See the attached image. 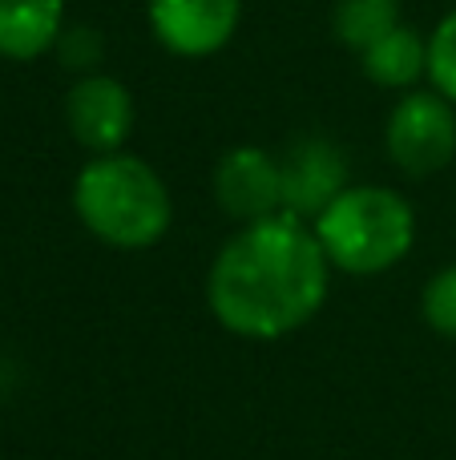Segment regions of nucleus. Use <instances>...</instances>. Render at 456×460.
<instances>
[{
  "mask_svg": "<svg viewBox=\"0 0 456 460\" xmlns=\"http://www.w3.org/2000/svg\"><path fill=\"white\" fill-rule=\"evenodd\" d=\"M388 158L404 170L408 178L441 174L456 158V110L449 97L436 89L425 93H404L396 110L388 113L384 129Z\"/></svg>",
  "mask_w": 456,
  "mask_h": 460,
  "instance_id": "obj_4",
  "label": "nucleus"
},
{
  "mask_svg": "<svg viewBox=\"0 0 456 460\" xmlns=\"http://www.w3.org/2000/svg\"><path fill=\"white\" fill-rule=\"evenodd\" d=\"M242 0H150V29L174 57H210L231 45Z\"/></svg>",
  "mask_w": 456,
  "mask_h": 460,
  "instance_id": "obj_6",
  "label": "nucleus"
},
{
  "mask_svg": "<svg viewBox=\"0 0 456 460\" xmlns=\"http://www.w3.org/2000/svg\"><path fill=\"white\" fill-rule=\"evenodd\" d=\"M283 170V215L299 218H320L339 194L347 190V162L339 146L328 137H303L279 158Z\"/></svg>",
  "mask_w": 456,
  "mask_h": 460,
  "instance_id": "obj_7",
  "label": "nucleus"
},
{
  "mask_svg": "<svg viewBox=\"0 0 456 460\" xmlns=\"http://www.w3.org/2000/svg\"><path fill=\"white\" fill-rule=\"evenodd\" d=\"M331 24H336L339 45L364 53L400 24V8H396V0H336Z\"/></svg>",
  "mask_w": 456,
  "mask_h": 460,
  "instance_id": "obj_11",
  "label": "nucleus"
},
{
  "mask_svg": "<svg viewBox=\"0 0 456 460\" xmlns=\"http://www.w3.org/2000/svg\"><path fill=\"white\" fill-rule=\"evenodd\" d=\"M65 126L73 142L101 154H121L129 129H134V97L118 77L85 73L65 93Z\"/></svg>",
  "mask_w": 456,
  "mask_h": 460,
  "instance_id": "obj_5",
  "label": "nucleus"
},
{
  "mask_svg": "<svg viewBox=\"0 0 456 460\" xmlns=\"http://www.w3.org/2000/svg\"><path fill=\"white\" fill-rule=\"evenodd\" d=\"M215 199L239 223H263L283 215V170L279 158L259 146H234L215 170Z\"/></svg>",
  "mask_w": 456,
  "mask_h": 460,
  "instance_id": "obj_8",
  "label": "nucleus"
},
{
  "mask_svg": "<svg viewBox=\"0 0 456 460\" xmlns=\"http://www.w3.org/2000/svg\"><path fill=\"white\" fill-rule=\"evenodd\" d=\"M331 262L311 226L275 215L242 226L206 279L215 319L239 340L271 343L299 332L328 299Z\"/></svg>",
  "mask_w": 456,
  "mask_h": 460,
  "instance_id": "obj_1",
  "label": "nucleus"
},
{
  "mask_svg": "<svg viewBox=\"0 0 456 460\" xmlns=\"http://www.w3.org/2000/svg\"><path fill=\"white\" fill-rule=\"evenodd\" d=\"M73 210L89 234L118 251L162 243L174 218L162 174L134 154H101L89 162L73 182Z\"/></svg>",
  "mask_w": 456,
  "mask_h": 460,
  "instance_id": "obj_2",
  "label": "nucleus"
},
{
  "mask_svg": "<svg viewBox=\"0 0 456 460\" xmlns=\"http://www.w3.org/2000/svg\"><path fill=\"white\" fill-rule=\"evenodd\" d=\"M360 61L368 81H376L384 89H408L420 77H428V40H420V32L400 21L388 37H380L372 49H364Z\"/></svg>",
  "mask_w": 456,
  "mask_h": 460,
  "instance_id": "obj_10",
  "label": "nucleus"
},
{
  "mask_svg": "<svg viewBox=\"0 0 456 460\" xmlns=\"http://www.w3.org/2000/svg\"><path fill=\"white\" fill-rule=\"evenodd\" d=\"M425 319L436 335L444 340H456V262L444 270H436L425 287Z\"/></svg>",
  "mask_w": 456,
  "mask_h": 460,
  "instance_id": "obj_13",
  "label": "nucleus"
},
{
  "mask_svg": "<svg viewBox=\"0 0 456 460\" xmlns=\"http://www.w3.org/2000/svg\"><path fill=\"white\" fill-rule=\"evenodd\" d=\"M428 81L456 105V13H449L428 37Z\"/></svg>",
  "mask_w": 456,
  "mask_h": 460,
  "instance_id": "obj_12",
  "label": "nucleus"
},
{
  "mask_svg": "<svg viewBox=\"0 0 456 460\" xmlns=\"http://www.w3.org/2000/svg\"><path fill=\"white\" fill-rule=\"evenodd\" d=\"M65 32V0H0V57L32 61Z\"/></svg>",
  "mask_w": 456,
  "mask_h": 460,
  "instance_id": "obj_9",
  "label": "nucleus"
},
{
  "mask_svg": "<svg viewBox=\"0 0 456 460\" xmlns=\"http://www.w3.org/2000/svg\"><path fill=\"white\" fill-rule=\"evenodd\" d=\"M323 254L347 275L392 270L417 243V210L388 186H347L311 223Z\"/></svg>",
  "mask_w": 456,
  "mask_h": 460,
  "instance_id": "obj_3",
  "label": "nucleus"
}]
</instances>
